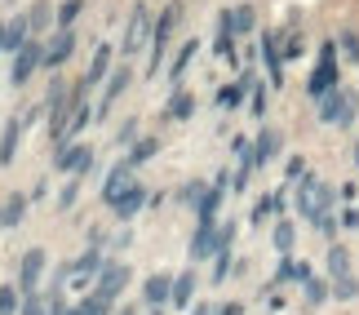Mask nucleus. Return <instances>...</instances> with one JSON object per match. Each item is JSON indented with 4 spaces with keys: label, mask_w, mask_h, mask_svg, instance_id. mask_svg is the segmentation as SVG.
<instances>
[{
    "label": "nucleus",
    "mask_w": 359,
    "mask_h": 315,
    "mask_svg": "<svg viewBox=\"0 0 359 315\" xmlns=\"http://www.w3.org/2000/svg\"><path fill=\"white\" fill-rule=\"evenodd\" d=\"M328 204H333V191H328L320 177H302V187H297V209H302V217H320V213H328Z\"/></svg>",
    "instance_id": "1"
},
{
    "label": "nucleus",
    "mask_w": 359,
    "mask_h": 315,
    "mask_svg": "<svg viewBox=\"0 0 359 315\" xmlns=\"http://www.w3.org/2000/svg\"><path fill=\"white\" fill-rule=\"evenodd\" d=\"M320 120L324 125H351L355 120V93L351 89H333L328 98H320Z\"/></svg>",
    "instance_id": "2"
},
{
    "label": "nucleus",
    "mask_w": 359,
    "mask_h": 315,
    "mask_svg": "<svg viewBox=\"0 0 359 315\" xmlns=\"http://www.w3.org/2000/svg\"><path fill=\"white\" fill-rule=\"evenodd\" d=\"M177 22H182V9H177V5H169V9H164V18L156 22V36H151V67H147V72H151V76H156V72H160V58H164V45H169V36L177 32Z\"/></svg>",
    "instance_id": "3"
},
{
    "label": "nucleus",
    "mask_w": 359,
    "mask_h": 315,
    "mask_svg": "<svg viewBox=\"0 0 359 315\" xmlns=\"http://www.w3.org/2000/svg\"><path fill=\"white\" fill-rule=\"evenodd\" d=\"M147 36H156V27H151V9L147 5H137L133 13H129V27H124V58H129V53H137V49H142V40Z\"/></svg>",
    "instance_id": "4"
},
{
    "label": "nucleus",
    "mask_w": 359,
    "mask_h": 315,
    "mask_svg": "<svg viewBox=\"0 0 359 315\" xmlns=\"http://www.w3.org/2000/svg\"><path fill=\"white\" fill-rule=\"evenodd\" d=\"M333 49L337 45H324V53H320V67H315V76H311V98H328V93L337 89V62H333Z\"/></svg>",
    "instance_id": "5"
},
{
    "label": "nucleus",
    "mask_w": 359,
    "mask_h": 315,
    "mask_svg": "<svg viewBox=\"0 0 359 315\" xmlns=\"http://www.w3.org/2000/svg\"><path fill=\"white\" fill-rule=\"evenodd\" d=\"M36 67H45V45L27 40V49H22V53H13V72H9V80H13V85H27Z\"/></svg>",
    "instance_id": "6"
},
{
    "label": "nucleus",
    "mask_w": 359,
    "mask_h": 315,
    "mask_svg": "<svg viewBox=\"0 0 359 315\" xmlns=\"http://www.w3.org/2000/svg\"><path fill=\"white\" fill-rule=\"evenodd\" d=\"M40 276H45V249H27L22 253V267H18V289L22 293H36Z\"/></svg>",
    "instance_id": "7"
},
{
    "label": "nucleus",
    "mask_w": 359,
    "mask_h": 315,
    "mask_svg": "<svg viewBox=\"0 0 359 315\" xmlns=\"http://www.w3.org/2000/svg\"><path fill=\"white\" fill-rule=\"evenodd\" d=\"M124 284H129V267H124V262H111V267H102L98 289H93V293H98L102 302H116V293L124 289Z\"/></svg>",
    "instance_id": "8"
},
{
    "label": "nucleus",
    "mask_w": 359,
    "mask_h": 315,
    "mask_svg": "<svg viewBox=\"0 0 359 315\" xmlns=\"http://www.w3.org/2000/svg\"><path fill=\"white\" fill-rule=\"evenodd\" d=\"M36 120V112H27V116H13L9 125H5V138H0V164H9L13 160V152H18V138L27 133V125Z\"/></svg>",
    "instance_id": "9"
},
{
    "label": "nucleus",
    "mask_w": 359,
    "mask_h": 315,
    "mask_svg": "<svg viewBox=\"0 0 359 315\" xmlns=\"http://www.w3.org/2000/svg\"><path fill=\"white\" fill-rule=\"evenodd\" d=\"M53 164H58V169L62 173H89V164H93V152H89V147H62V152H58V160H53Z\"/></svg>",
    "instance_id": "10"
},
{
    "label": "nucleus",
    "mask_w": 359,
    "mask_h": 315,
    "mask_svg": "<svg viewBox=\"0 0 359 315\" xmlns=\"http://www.w3.org/2000/svg\"><path fill=\"white\" fill-rule=\"evenodd\" d=\"M133 182H129V164H116V169L111 173H107V187H102V200L107 204H111V209H116V204L124 200V191H129Z\"/></svg>",
    "instance_id": "11"
},
{
    "label": "nucleus",
    "mask_w": 359,
    "mask_h": 315,
    "mask_svg": "<svg viewBox=\"0 0 359 315\" xmlns=\"http://www.w3.org/2000/svg\"><path fill=\"white\" fill-rule=\"evenodd\" d=\"M72 53H76V36H72V32H58V36L45 45V67H62Z\"/></svg>",
    "instance_id": "12"
},
{
    "label": "nucleus",
    "mask_w": 359,
    "mask_h": 315,
    "mask_svg": "<svg viewBox=\"0 0 359 315\" xmlns=\"http://www.w3.org/2000/svg\"><path fill=\"white\" fill-rule=\"evenodd\" d=\"M253 9L248 5H240V9H231L226 18H222V36H244V32H253Z\"/></svg>",
    "instance_id": "13"
},
{
    "label": "nucleus",
    "mask_w": 359,
    "mask_h": 315,
    "mask_svg": "<svg viewBox=\"0 0 359 315\" xmlns=\"http://www.w3.org/2000/svg\"><path fill=\"white\" fill-rule=\"evenodd\" d=\"M129 85H133V72H129V67H116V72L107 76V89H102V112L120 98V89H129Z\"/></svg>",
    "instance_id": "14"
},
{
    "label": "nucleus",
    "mask_w": 359,
    "mask_h": 315,
    "mask_svg": "<svg viewBox=\"0 0 359 315\" xmlns=\"http://www.w3.org/2000/svg\"><path fill=\"white\" fill-rule=\"evenodd\" d=\"M27 36H32V22H27V18H13L5 27V49L9 53H22L27 49Z\"/></svg>",
    "instance_id": "15"
},
{
    "label": "nucleus",
    "mask_w": 359,
    "mask_h": 315,
    "mask_svg": "<svg viewBox=\"0 0 359 315\" xmlns=\"http://www.w3.org/2000/svg\"><path fill=\"white\" fill-rule=\"evenodd\" d=\"M107 76H111V45H102L98 53H93V62H89V76H85V85H102Z\"/></svg>",
    "instance_id": "16"
},
{
    "label": "nucleus",
    "mask_w": 359,
    "mask_h": 315,
    "mask_svg": "<svg viewBox=\"0 0 359 315\" xmlns=\"http://www.w3.org/2000/svg\"><path fill=\"white\" fill-rule=\"evenodd\" d=\"M275 152H280V133L275 129H266L257 138V147H253V164H266V160H275Z\"/></svg>",
    "instance_id": "17"
},
{
    "label": "nucleus",
    "mask_w": 359,
    "mask_h": 315,
    "mask_svg": "<svg viewBox=\"0 0 359 315\" xmlns=\"http://www.w3.org/2000/svg\"><path fill=\"white\" fill-rule=\"evenodd\" d=\"M147 302H151V307L173 302V284L164 280V276H151V280H147Z\"/></svg>",
    "instance_id": "18"
},
{
    "label": "nucleus",
    "mask_w": 359,
    "mask_h": 315,
    "mask_svg": "<svg viewBox=\"0 0 359 315\" xmlns=\"http://www.w3.org/2000/svg\"><path fill=\"white\" fill-rule=\"evenodd\" d=\"M328 276H333V280L351 276V253L341 249V244H333V249H328Z\"/></svg>",
    "instance_id": "19"
},
{
    "label": "nucleus",
    "mask_w": 359,
    "mask_h": 315,
    "mask_svg": "<svg viewBox=\"0 0 359 315\" xmlns=\"http://www.w3.org/2000/svg\"><path fill=\"white\" fill-rule=\"evenodd\" d=\"M142 204H147V191H142V187H129V191H124V200L116 204V213H120V217H133Z\"/></svg>",
    "instance_id": "20"
},
{
    "label": "nucleus",
    "mask_w": 359,
    "mask_h": 315,
    "mask_svg": "<svg viewBox=\"0 0 359 315\" xmlns=\"http://www.w3.org/2000/svg\"><path fill=\"white\" fill-rule=\"evenodd\" d=\"M191 293H196V276H177L173 280V307H191Z\"/></svg>",
    "instance_id": "21"
},
{
    "label": "nucleus",
    "mask_w": 359,
    "mask_h": 315,
    "mask_svg": "<svg viewBox=\"0 0 359 315\" xmlns=\"http://www.w3.org/2000/svg\"><path fill=\"white\" fill-rule=\"evenodd\" d=\"M151 156H156V138H142V142H133V152L124 156V164H129V169H137V164H147Z\"/></svg>",
    "instance_id": "22"
},
{
    "label": "nucleus",
    "mask_w": 359,
    "mask_h": 315,
    "mask_svg": "<svg viewBox=\"0 0 359 315\" xmlns=\"http://www.w3.org/2000/svg\"><path fill=\"white\" fill-rule=\"evenodd\" d=\"M196 49H200V45H196V40H187V45H182V49H177V58H173V67H169V76H173V80H182V72H187V62H191V58H196Z\"/></svg>",
    "instance_id": "23"
},
{
    "label": "nucleus",
    "mask_w": 359,
    "mask_h": 315,
    "mask_svg": "<svg viewBox=\"0 0 359 315\" xmlns=\"http://www.w3.org/2000/svg\"><path fill=\"white\" fill-rule=\"evenodd\" d=\"M248 85H253V80H248V76H240L236 85H226L222 93H217V102H222V107H236V102L244 98V89H248Z\"/></svg>",
    "instance_id": "24"
},
{
    "label": "nucleus",
    "mask_w": 359,
    "mask_h": 315,
    "mask_svg": "<svg viewBox=\"0 0 359 315\" xmlns=\"http://www.w3.org/2000/svg\"><path fill=\"white\" fill-rule=\"evenodd\" d=\"M85 120H89V102L80 98V102H76V112H72V120H67V133H62V142L72 138V133H80V129H85Z\"/></svg>",
    "instance_id": "25"
},
{
    "label": "nucleus",
    "mask_w": 359,
    "mask_h": 315,
    "mask_svg": "<svg viewBox=\"0 0 359 315\" xmlns=\"http://www.w3.org/2000/svg\"><path fill=\"white\" fill-rule=\"evenodd\" d=\"M27 22H32V32H45V27L53 22V5H45V0H40V5L27 13Z\"/></svg>",
    "instance_id": "26"
},
{
    "label": "nucleus",
    "mask_w": 359,
    "mask_h": 315,
    "mask_svg": "<svg viewBox=\"0 0 359 315\" xmlns=\"http://www.w3.org/2000/svg\"><path fill=\"white\" fill-rule=\"evenodd\" d=\"M80 9H85L80 0H62V5H58V27H62V32H72V22L80 18Z\"/></svg>",
    "instance_id": "27"
},
{
    "label": "nucleus",
    "mask_w": 359,
    "mask_h": 315,
    "mask_svg": "<svg viewBox=\"0 0 359 315\" xmlns=\"http://www.w3.org/2000/svg\"><path fill=\"white\" fill-rule=\"evenodd\" d=\"M22 209H27V200H22V196H13V200L5 204V213H0V227H18Z\"/></svg>",
    "instance_id": "28"
},
{
    "label": "nucleus",
    "mask_w": 359,
    "mask_h": 315,
    "mask_svg": "<svg viewBox=\"0 0 359 315\" xmlns=\"http://www.w3.org/2000/svg\"><path fill=\"white\" fill-rule=\"evenodd\" d=\"M22 307V297H18V284H9V289H0V315H13Z\"/></svg>",
    "instance_id": "29"
},
{
    "label": "nucleus",
    "mask_w": 359,
    "mask_h": 315,
    "mask_svg": "<svg viewBox=\"0 0 359 315\" xmlns=\"http://www.w3.org/2000/svg\"><path fill=\"white\" fill-rule=\"evenodd\" d=\"M191 112H196V102H191L187 93H173V102H169V116H173V120H187Z\"/></svg>",
    "instance_id": "30"
},
{
    "label": "nucleus",
    "mask_w": 359,
    "mask_h": 315,
    "mask_svg": "<svg viewBox=\"0 0 359 315\" xmlns=\"http://www.w3.org/2000/svg\"><path fill=\"white\" fill-rule=\"evenodd\" d=\"M333 293L341 297V302H346V297H355V293H359V280H355V276H341V280H333Z\"/></svg>",
    "instance_id": "31"
},
{
    "label": "nucleus",
    "mask_w": 359,
    "mask_h": 315,
    "mask_svg": "<svg viewBox=\"0 0 359 315\" xmlns=\"http://www.w3.org/2000/svg\"><path fill=\"white\" fill-rule=\"evenodd\" d=\"M306 302H311V307L328 302V289H324V280H306Z\"/></svg>",
    "instance_id": "32"
},
{
    "label": "nucleus",
    "mask_w": 359,
    "mask_h": 315,
    "mask_svg": "<svg viewBox=\"0 0 359 315\" xmlns=\"http://www.w3.org/2000/svg\"><path fill=\"white\" fill-rule=\"evenodd\" d=\"M275 249H280V253H288V249H293V227H288V222H280V227H275Z\"/></svg>",
    "instance_id": "33"
},
{
    "label": "nucleus",
    "mask_w": 359,
    "mask_h": 315,
    "mask_svg": "<svg viewBox=\"0 0 359 315\" xmlns=\"http://www.w3.org/2000/svg\"><path fill=\"white\" fill-rule=\"evenodd\" d=\"M341 53H346V62H359V36L355 32H341Z\"/></svg>",
    "instance_id": "34"
},
{
    "label": "nucleus",
    "mask_w": 359,
    "mask_h": 315,
    "mask_svg": "<svg viewBox=\"0 0 359 315\" xmlns=\"http://www.w3.org/2000/svg\"><path fill=\"white\" fill-rule=\"evenodd\" d=\"M107 311H111V302H102V297H98V293H93V297H89V302H85V307H80V311H76V315H107Z\"/></svg>",
    "instance_id": "35"
},
{
    "label": "nucleus",
    "mask_w": 359,
    "mask_h": 315,
    "mask_svg": "<svg viewBox=\"0 0 359 315\" xmlns=\"http://www.w3.org/2000/svg\"><path fill=\"white\" fill-rule=\"evenodd\" d=\"M45 311H49V307L40 302L36 293H27V297H22V315H45Z\"/></svg>",
    "instance_id": "36"
},
{
    "label": "nucleus",
    "mask_w": 359,
    "mask_h": 315,
    "mask_svg": "<svg viewBox=\"0 0 359 315\" xmlns=\"http://www.w3.org/2000/svg\"><path fill=\"white\" fill-rule=\"evenodd\" d=\"M315 227H320L324 236H333V231H337V217L333 213H320V217H315Z\"/></svg>",
    "instance_id": "37"
},
{
    "label": "nucleus",
    "mask_w": 359,
    "mask_h": 315,
    "mask_svg": "<svg viewBox=\"0 0 359 315\" xmlns=\"http://www.w3.org/2000/svg\"><path fill=\"white\" fill-rule=\"evenodd\" d=\"M76 191H80V177H72V182H67V191H62V209H67V204H76Z\"/></svg>",
    "instance_id": "38"
},
{
    "label": "nucleus",
    "mask_w": 359,
    "mask_h": 315,
    "mask_svg": "<svg viewBox=\"0 0 359 315\" xmlns=\"http://www.w3.org/2000/svg\"><path fill=\"white\" fill-rule=\"evenodd\" d=\"M137 138V125H133V120H124V125H120V142H133Z\"/></svg>",
    "instance_id": "39"
},
{
    "label": "nucleus",
    "mask_w": 359,
    "mask_h": 315,
    "mask_svg": "<svg viewBox=\"0 0 359 315\" xmlns=\"http://www.w3.org/2000/svg\"><path fill=\"white\" fill-rule=\"evenodd\" d=\"M217 315H244V311H240L236 302H231V307H222V311H217Z\"/></svg>",
    "instance_id": "40"
},
{
    "label": "nucleus",
    "mask_w": 359,
    "mask_h": 315,
    "mask_svg": "<svg viewBox=\"0 0 359 315\" xmlns=\"http://www.w3.org/2000/svg\"><path fill=\"white\" fill-rule=\"evenodd\" d=\"M0 49H5V27H0Z\"/></svg>",
    "instance_id": "41"
},
{
    "label": "nucleus",
    "mask_w": 359,
    "mask_h": 315,
    "mask_svg": "<svg viewBox=\"0 0 359 315\" xmlns=\"http://www.w3.org/2000/svg\"><path fill=\"white\" fill-rule=\"evenodd\" d=\"M120 315H133V311H129V307H124V311H120Z\"/></svg>",
    "instance_id": "42"
}]
</instances>
